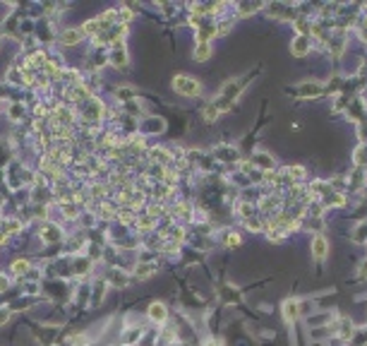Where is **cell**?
I'll list each match as a JSON object with an SVG mask.
<instances>
[{
	"instance_id": "obj_2",
	"label": "cell",
	"mask_w": 367,
	"mask_h": 346,
	"mask_svg": "<svg viewBox=\"0 0 367 346\" xmlns=\"http://www.w3.org/2000/svg\"><path fill=\"white\" fill-rule=\"evenodd\" d=\"M310 48H312V39L305 34H297L295 39L290 41V55H295V58H305L310 53Z\"/></svg>"
},
{
	"instance_id": "obj_12",
	"label": "cell",
	"mask_w": 367,
	"mask_h": 346,
	"mask_svg": "<svg viewBox=\"0 0 367 346\" xmlns=\"http://www.w3.org/2000/svg\"><path fill=\"white\" fill-rule=\"evenodd\" d=\"M27 272H29V262H27V260H15V262H12V274L24 276Z\"/></svg>"
},
{
	"instance_id": "obj_13",
	"label": "cell",
	"mask_w": 367,
	"mask_h": 346,
	"mask_svg": "<svg viewBox=\"0 0 367 346\" xmlns=\"http://www.w3.org/2000/svg\"><path fill=\"white\" fill-rule=\"evenodd\" d=\"M353 241H355V243H367V224H360V226L355 228Z\"/></svg>"
},
{
	"instance_id": "obj_7",
	"label": "cell",
	"mask_w": 367,
	"mask_h": 346,
	"mask_svg": "<svg viewBox=\"0 0 367 346\" xmlns=\"http://www.w3.org/2000/svg\"><path fill=\"white\" fill-rule=\"evenodd\" d=\"M41 238H43V243H58L60 241V228L53 226V224H46V226H41Z\"/></svg>"
},
{
	"instance_id": "obj_22",
	"label": "cell",
	"mask_w": 367,
	"mask_h": 346,
	"mask_svg": "<svg viewBox=\"0 0 367 346\" xmlns=\"http://www.w3.org/2000/svg\"><path fill=\"white\" fill-rule=\"evenodd\" d=\"M360 276H367V262L362 265V267H360Z\"/></svg>"
},
{
	"instance_id": "obj_10",
	"label": "cell",
	"mask_w": 367,
	"mask_h": 346,
	"mask_svg": "<svg viewBox=\"0 0 367 346\" xmlns=\"http://www.w3.org/2000/svg\"><path fill=\"white\" fill-rule=\"evenodd\" d=\"M82 36H84V34H82V29H67V32L60 34V41H63L65 46H75Z\"/></svg>"
},
{
	"instance_id": "obj_11",
	"label": "cell",
	"mask_w": 367,
	"mask_h": 346,
	"mask_svg": "<svg viewBox=\"0 0 367 346\" xmlns=\"http://www.w3.org/2000/svg\"><path fill=\"white\" fill-rule=\"evenodd\" d=\"M154 272H156V265H137V269H134L137 279H147V276H151Z\"/></svg>"
},
{
	"instance_id": "obj_19",
	"label": "cell",
	"mask_w": 367,
	"mask_h": 346,
	"mask_svg": "<svg viewBox=\"0 0 367 346\" xmlns=\"http://www.w3.org/2000/svg\"><path fill=\"white\" fill-rule=\"evenodd\" d=\"M8 317H10V310L8 308H0V325L8 322Z\"/></svg>"
},
{
	"instance_id": "obj_8",
	"label": "cell",
	"mask_w": 367,
	"mask_h": 346,
	"mask_svg": "<svg viewBox=\"0 0 367 346\" xmlns=\"http://www.w3.org/2000/svg\"><path fill=\"white\" fill-rule=\"evenodd\" d=\"M297 315H300V306H297V300H286L283 303V317H286V322H295Z\"/></svg>"
},
{
	"instance_id": "obj_15",
	"label": "cell",
	"mask_w": 367,
	"mask_h": 346,
	"mask_svg": "<svg viewBox=\"0 0 367 346\" xmlns=\"http://www.w3.org/2000/svg\"><path fill=\"white\" fill-rule=\"evenodd\" d=\"M286 173H288L290 181H303V178H305V168H303V166H293V168H288Z\"/></svg>"
},
{
	"instance_id": "obj_21",
	"label": "cell",
	"mask_w": 367,
	"mask_h": 346,
	"mask_svg": "<svg viewBox=\"0 0 367 346\" xmlns=\"http://www.w3.org/2000/svg\"><path fill=\"white\" fill-rule=\"evenodd\" d=\"M204 346H221V341H219V339H211L209 337L207 341H204Z\"/></svg>"
},
{
	"instance_id": "obj_4",
	"label": "cell",
	"mask_w": 367,
	"mask_h": 346,
	"mask_svg": "<svg viewBox=\"0 0 367 346\" xmlns=\"http://www.w3.org/2000/svg\"><path fill=\"white\" fill-rule=\"evenodd\" d=\"M149 320L156 322V325H164L166 320H168V310H166V306L161 303V300H156V303L149 306Z\"/></svg>"
},
{
	"instance_id": "obj_16",
	"label": "cell",
	"mask_w": 367,
	"mask_h": 346,
	"mask_svg": "<svg viewBox=\"0 0 367 346\" xmlns=\"http://www.w3.org/2000/svg\"><path fill=\"white\" fill-rule=\"evenodd\" d=\"M262 8H264L262 3H255V5H240V8H238V15L245 17V15H250V12H257V10H262Z\"/></svg>"
},
{
	"instance_id": "obj_9",
	"label": "cell",
	"mask_w": 367,
	"mask_h": 346,
	"mask_svg": "<svg viewBox=\"0 0 367 346\" xmlns=\"http://www.w3.org/2000/svg\"><path fill=\"white\" fill-rule=\"evenodd\" d=\"M322 92H324V89H322V84H317V82H305V84L300 86V96H303V99H307V96L314 99V96H319Z\"/></svg>"
},
{
	"instance_id": "obj_20",
	"label": "cell",
	"mask_w": 367,
	"mask_h": 346,
	"mask_svg": "<svg viewBox=\"0 0 367 346\" xmlns=\"http://www.w3.org/2000/svg\"><path fill=\"white\" fill-rule=\"evenodd\" d=\"M8 286H10V282H8V279H5V276H3V274H0V291H5Z\"/></svg>"
},
{
	"instance_id": "obj_6",
	"label": "cell",
	"mask_w": 367,
	"mask_h": 346,
	"mask_svg": "<svg viewBox=\"0 0 367 346\" xmlns=\"http://www.w3.org/2000/svg\"><path fill=\"white\" fill-rule=\"evenodd\" d=\"M211 53H214V46H211L209 41H197L195 46V60H199V63H204V60H209Z\"/></svg>"
},
{
	"instance_id": "obj_18",
	"label": "cell",
	"mask_w": 367,
	"mask_h": 346,
	"mask_svg": "<svg viewBox=\"0 0 367 346\" xmlns=\"http://www.w3.org/2000/svg\"><path fill=\"white\" fill-rule=\"evenodd\" d=\"M240 243V236L235 231H228V238H226V245H238Z\"/></svg>"
},
{
	"instance_id": "obj_14",
	"label": "cell",
	"mask_w": 367,
	"mask_h": 346,
	"mask_svg": "<svg viewBox=\"0 0 367 346\" xmlns=\"http://www.w3.org/2000/svg\"><path fill=\"white\" fill-rule=\"evenodd\" d=\"M202 116H204V120H216L219 118V109H216V106H214V103H209V106H207V109L202 111Z\"/></svg>"
},
{
	"instance_id": "obj_5",
	"label": "cell",
	"mask_w": 367,
	"mask_h": 346,
	"mask_svg": "<svg viewBox=\"0 0 367 346\" xmlns=\"http://www.w3.org/2000/svg\"><path fill=\"white\" fill-rule=\"evenodd\" d=\"M312 255L317 260H324L329 255V243H327V238L322 236V233H317V236L312 238Z\"/></svg>"
},
{
	"instance_id": "obj_1",
	"label": "cell",
	"mask_w": 367,
	"mask_h": 346,
	"mask_svg": "<svg viewBox=\"0 0 367 346\" xmlns=\"http://www.w3.org/2000/svg\"><path fill=\"white\" fill-rule=\"evenodd\" d=\"M173 89L178 92L180 96H197L202 92V84H199V79L197 77H190V75H175L173 77Z\"/></svg>"
},
{
	"instance_id": "obj_17",
	"label": "cell",
	"mask_w": 367,
	"mask_h": 346,
	"mask_svg": "<svg viewBox=\"0 0 367 346\" xmlns=\"http://www.w3.org/2000/svg\"><path fill=\"white\" fill-rule=\"evenodd\" d=\"M132 96H134L132 86H120V89H118V99H120V101H130Z\"/></svg>"
},
{
	"instance_id": "obj_3",
	"label": "cell",
	"mask_w": 367,
	"mask_h": 346,
	"mask_svg": "<svg viewBox=\"0 0 367 346\" xmlns=\"http://www.w3.org/2000/svg\"><path fill=\"white\" fill-rule=\"evenodd\" d=\"M110 63L118 65V68H125L127 65V53H125V44H123V39L113 41V48H110Z\"/></svg>"
}]
</instances>
